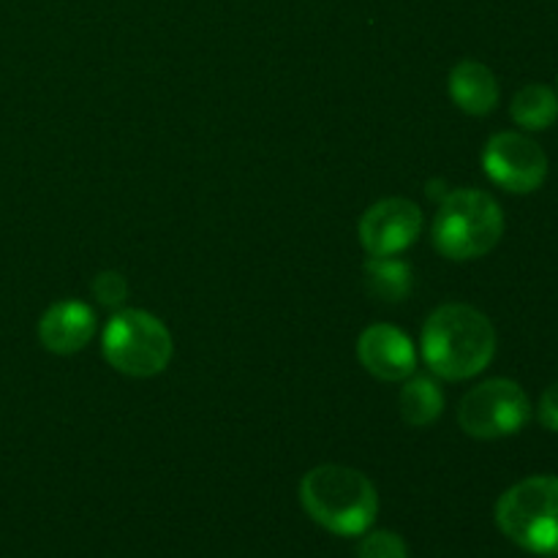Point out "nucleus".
<instances>
[{"instance_id":"obj_4","label":"nucleus","mask_w":558,"mask_h":558,"mask_svg":"<svg viewBox=\"0 0 558 558\" xmlns=\"http://www.w3.org/2000/svg\"><path fill=\"white\" fill-rule=\"evenodd\" d=\"M496 523L507 539L532 554H558V477H529L496 505Z\"/></svg>"},{"instance_id":"obj_9","label":"nucleus","mask_w":558,"mask_h":558,"mask_svg":"<svg viewBox=\"0 0 558 558\" xmlns=\"http://www.w3.org/2000/svg\"><path fill=\"white\" fill-rule=\"evenodd\" d=\"M357 357L381 381H403L417 368L412 338L392 325H371L357 341Z\"/></svg>"},{"instance_id":"obj_2","label":"nucleus","mask_w":558,"mask_h":558,"mask_svg":"<svg viewBox=\"0 0 558 558\" xmlns=\"http://www.w3.org/2000/svg\"><path fill=\"white\" fill-rule=\"evenodd\" d=\"M305 512L338 537H360L379 515V494L363 472L338 463L311 469L300 483Z\"/></svg>"},{"instance_id":"obj_10","label":"nucleus","mask_w":558,"mask_h":558,"mask_svg":"<svg viewBox=\"0 0 558 558\" xmlns=\"http://www.w3.org/2000/svg\"><path fill=\"white\" fill-rule=\"evenodd\" d=\"M96 336V314L80 300H60L38 322L44 349L54 354H76Z\"/></svg>"},{"instance_id":"obj_17","label":"nucleus","mask_w":558,"mask_h":558,"mask_svg":"<svg viewBox=\"0 0 558 558\" xmlns=\"http://www.w3.org/2000/svg\"><path fill=\"white\" fill-rule=\"evenodd\" d=\"M539 423L558 434V381L543 392V401H539Z\"/></svg>"},{"instance_id":"obj_16","label":"nucleus","mask_w":558,"mask_h":558,"mask_svg":"<svg viewBox=\"0 0 558 558\" xmlns=\"http://www.w3.org/2000/svg\"><path fill=\"white\" fill-rule=\"evenodd\" d=\"M93 294L107 308H120L125 303V298H129V283H125V278L120 272L107 270L101 276H96V281H93Z\"/></svg>"},{"instance_id":"obj_13","label":"nucleus","mask_w":558,"mask_h":558,"mask_svg":"<svg viewBox=\"0 0 558 558\" xmlns=\"http://www.w3.org/2000/svg\"><path fill=\"white\" fill-rule=\"evenodd\" d=\"M510 112L512 120H515L518 125H523V129L545 131L556 123L558 98L548 85L532 82V85L521 87V90L515 93Z\"/></svg>"},{"instance_id":"obj_3","label":"nucleus","mask_w":558,"mask_h":558,"mask_svg":"<svg viewBox=\"0 0 558 558\" xmlns=\"http://www.w3.org/2000/svg\"><path fill=\"white\" fill-rule=\"evenodd\" d=\"M505 234L499 202L480 189H458L445 196L434 221V243L447 259H480Z\"/></svg>"},{"instance_id":"obj_5","label":"nucleus","mask_w":558,"mask_h":558,"mask_svg":"<svg viewBox=\"0 0 558 558\" xmlns=\"http://www.w3.org/2000/svg\"><path fill=\"white\" fill-rule=\"evenodd\" d=\"M101 352L114 371L134 379L161 374L172 360V336L167 325L140 308H125L104 327Z\"/></svg>"},{"instance_id":"obj_7","label":"nucleus","mask_w":558,"mask_h":558,"mask_svg":"<svg viewBox=\"0 0 558 558\" xmlns=\"http://www.w3.org/2000/svg\"><path fill=\"white\" fill-rule=\"evenodd\" d=\"M485 174L510 194H532L548 178V156L529 136L505 131L490 136L483 153Z\"/></svg>"},{"instance_id":"obj_1","label":"nucleus","mask_w":558,"mask_h":558,"mask_svg":"<svg viewBox=\"0 0 558 558\" xmlns=\"http://www.w3.org/2000/svg\"><path fill=\"white\" fill-rule=\"evenodd\" d=\"M496 354V330L485 314L466 303H447L423 327V357L441 379H472Z\"/></svg>"},{"instance_id":"obj_12","label":"nucleus","mask_w":558,"mask_h":558,"mask_svg":"<svg viewBox=\"0 0 558 558\" xmlns=\"http://www.w3.org/2000/svg\"><path fill=\"white\" fill-rule=\"evenodd\" d=\"M398 403H401V417L412 428H425V425H434L445 412V392L428 376H414L403 385Z\"/></svg>"},{"instance_id":"obj_8","label":"nucleus","mask_w":558,"mask_h":558,"mask_svg":"<svg viewBox=\"0 0 558 558\" xmlns=\"http://www.w3.org/2000/svg\"><path fill=\"white\" fill-rule=\"evenodd\" d=\"M360 243L371 256H396L417 243L423 210L403 196L381 199L360 218Z\"/></svg>"},{"instance_id":"obj_6","label":"nucleus","mask_w":558,"mask_h":558,"mask_svg":"<svg viewBox=\"0 0 558 558\" xmlns=\"http://www.w3.org/2000/svg\"><path fill=\"white\" fill-rule=\"evenodd\" d=\"M532 417L523 387L510 379H490L463 396L458 423L474 439H505L518 434Z\"/></svg>"},{"instance_id":"obj_15","label":"nucleus","mask_w":558,"mask_h":558,"mask_svg":"<svg viewBox=\"0 0 558 558\" xmlns=\"http://www.w3.org/2000/svg\"><path fill=\"white\" fill-rule=\"evenodd\" d=\"M357 558H409V548L396 532H371L360 543Z\"/></svg>"},{"instance_id":"obj_11","label":"nucleus","mask_w":558,"mask_h":558,"mask_svg":"<svg viewBox=\"0 0 558 558\" xmlns=\"http://www.w3.org/2000/svg\"><path fill=\"white\" fill-rule=\"evenodd\" d=\"M450 96L466 114H488L499 104V82L480 60H461L450 74Z\"/></svg>"},{"instance_id":"obj_14","label":"nucleus","mask_w":558,"mask_h":558,"mask_svg":"<svg viewBox=\"0 0 558 558\" xmlns=\"http://www.w3.org/2000/svg\"><path fill=\"white\" fill-rule=\"evenodd\" d=\"M365 283L374 298L401 303L412 292V267L392 256H371L365 265Z\"/></svg>"}]
</instances>
